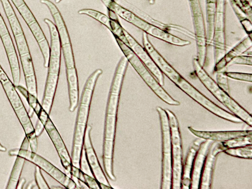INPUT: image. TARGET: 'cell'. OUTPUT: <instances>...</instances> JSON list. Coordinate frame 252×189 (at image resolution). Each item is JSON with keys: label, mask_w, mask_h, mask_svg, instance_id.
<instances>
[{"label": "cell", "mask_w": 252, "mask_h": 189, "mask_svg": "<svg viewBox=\"0 0 252 189\" xmlns=\"http://www.w3.org/2000/svg\"><path fill=\"white\" fill-rule=\"evenodd\" d=\"M128 61L124 55L116 66L111 84L106 108L102 146V161L106 176L116 181L114 172V152L119 101Z\"/></svg>", "instance_id": "1"}, {"label": "cell", "mask_w": 252, "mask_h": 189, "mask_svg": "<svg viewBox=\"0 0 252 189\" xmlns=\"http://www.w3.org/2000/svg\"><path fill=\"white\" fill-rule=\"evenodd\" d=\"M143 45L163 74L192 99L221 118L235 123L243 122L241 119L219 107L197 90L167 61L149 40H145Z\"/></svg>", "instance_id": "2"}, {"label": "cell", "mask_w": 252, "mask_h": 189, "mask_svg": "<svg viewBox=\"0 0 252 189\" xmlns=\"http://www.w3.org/2000/svg\"><path fill=\"white\" fill-rule=\"evenodd\" d=\"M48 8L57 27L65 63L68 86L69 111L74 112L79 101V83L72 44L63 18L56 5L50 0H40Z\"/></svg>", "instance_id": "3"}, {"label": "cell", "mask_w": 252, "mask_h": 189, "mask_svg": "<svg viewBox=\"0 0 252 189\" xmlns=\"http://www.w3.org/2000/svg\"><path fill=\"white\" fill-rule=\"evenodd\" d=\"M102 73V69L98 68L89 76L85 83L79 101L71 155L73 165L79 168H80L84 136L88 126L92 97L97 81Z\"/></svg>", "instance_id": "4"}, {"label": "cell", "mask_w": 252, "mask_h": 189, "mask_svg": "<svg viewBox=\"0 0 252 189\" xmlns=\"http://www.w3.org/2000/svg\"><path fill=\"white\" fill-rule=\"evenodd\" d=\"M9 22L19 55L26 88L37 97V85L32 55L21 25L9 0H0Z\"/></svg>", "instance_id": "5"}, {"label": "cell", "mask_w": 252, "mask_h": 189, "mask_svg": "<svg viewBox=\"0 0 252 189\" xmlns=\"http://www.w3.org/2000/svg\"><path fill=\"white\" fill-rule=\"evenodd\" d=\"M44 22L49 28L50 45L48 71L41 106L48 114L50 115L60 76L62 51L55 24L48 18H45Z\"/></svg>", "instance_id": "6"}, {"label": "cell", "mask_w": 252, "mask_h": 189, "mask_svg": "<svg viewBox=\"0 0 252 189\" xmlns=\"http://www.w3.org/2000/svg\"><path fill=\"white\" fill-rule=\"evenodd\" d=\"M192 64L195 74L208 90L233 114L251 127L252 117L251 113L218 85L204 67L200 64L196 56L192 58Z\"/></svg>", "instance_id": "7"}, {"label": "cell", "mask_w": 252, "mask_h": 189, "mask_svg": "<svg viewBox=\"0 0 252 189\" xmlns=\"http://www.w3.org/2000/svg\"><path fill=\"white\" fill-rule=\"evenodd\" d=\"M113 35L128 62L154 93L160 99L169 105H180V102L173 98L165 91L130 48L117 36Z\"/></svg>", "instance_id": "8"}, {"label": "cell", "mask_w": 252, "mask_h": 189, "mask_svg": "<svg viewBox=\"0 0 252 189\" xmlns=\"http://www.w3.org/2000/svg\"><path fill=\"white\" fill-rule=\"evenodd\" d=\"M0 83L29 141L31 150L36 153L38 148L37 137L35 134L31 117L17 91L15 85L9 78Z\"/></svg>", "instance_id": "9"}, {"label": "cell", "mask_w": 252, "mask_h": 189, "mask_svg": "<svg viewBox=\"0 0 252 189\" xmlns=\"http://www.w3.org/2000/svg\"><path fill=\"white\" fill-rule=\"evenodd\" d=\"M167 114L171 144L172 185L171 189H181L183 168V149L181 133L177 118L169 109H165Z\"/></svg>", "instance_id": "10"}, {"label": "cell", "mask_w": 252, "mask_h": 189, "mask_svg": "<svg viewBox=\"0 0 252 189\" xmlns=\"http://www.w3.org/2000/svg\"><path fill=\"white\" fill-rule=\"evenodd\" d=\"M8 154L9 156H20L37 166L65 189H74L77 188V184L73 179L36 153L20 148L10 149Z\"/></svg>", "instance_id": "11"}, {"label": "cell", "mask_w": 252, "mask_h": 189, "mask_svg": "<svg viewBox=\"0 0 252 189\" xmlns=\"http://www.w3.org/2000/svg\"><path fill=\"white\" fill-rule=\"evenodd\" d=\"M158 113L162 136V174L160 189H170L172 185V155L170 131L165 110L157 107Z\"/></svg>", "instance_id": "12"}, {"label": "cell", "mask_w": 252, "mask_h": 189, "mask_svg": "<svg viewBox=\"0 0 252 189\" xmlns=\"http://www.w3.org/2000/svg\"><path fill=\"white\" fill-rule=\"evenodd\" d=\"M196 46V58L200 64L204 67L207 57L206 28L204 17L199 0H188Z\"/></svg>", "instance_id": "13"}, {"label": "cell", "mask_w": 252, "mask_h": 189, "mask_svg": "<svg viewBox=\"0 0 252 189\" xmlns=\"http://www.w3.org/2000/svg\"><path fill=\"white\" fill-rule=\"evenodd\" d=\"M226 0H217L215 16L212 45L214 49L215 64L226 53Z\"/></svg>", "instance_id": "14"}, {"label": "cell", "mask_w": 252, "mask_h": 189, "mask_svg": "<svg viewBox=\"0 0 252 189\" xmlns=\"http://www.w3.org/2000/svg\"><path fill=\"white\" fill-rule=\"evenodd\" d=\"M44 128L55 147L63 167L71 177L79 178L81 171L80 168L73 165L66 146L50 117L44 124Z\"/></svg>", "instance_id": "15"}, {"label": "cell", "mask_w": 252, "mask_h": 189, "mask_svg": "<svg viewBox=\"0 0 252 189\" xmlns=\"http://www.w3.org/2000/svg\"><path fill=\"white\" fill-rule=\"evenodd\" d=\"M0 38L9 62L13 82L15 86L20 84L21 70L15 47L6 24L0 12Z\"/></svg>", "instance_id": "16"}, {"label": "cell", "mask_w": 252, "mask_h": 189, "mask_svg": "<svg viewBox=\"0 0 252 189\" xmlns=\"http://www.w3.org/2000/svg\"><path fill=\"white\" fill-rule=\"evenodd\" d=\"M92 129V126L88 125L84 136L83 149L86 160L93 177L99 183L108 186H111L100 165L93 147L91 138Z\"/></svg>", "instance_id": "17"}, {"label": "cell", "mask_w": 252, "mask_h": 189, "mask_svg": "<svg viewBox=\"0 0 252 189\" xmlns=\"http://www.w3.org/2000/svg\"><path fill=\"white\" fill-rule=\"evenodd\" d=\"M124 31L128 41V46L155 77L159 84L161 86H163L164 85V75L152 59L147 51L125 28Z\"/></svg>", "instance_id": "18"}, {"label": "cell", "mask_w": 252, "mask_h": 189, "mask_svg": "<svg viewBox=\"0 0 252 189\" xmlns=\"http://www.w3.org/2000/svg\"><path fill=\"white\" fill-rule=\"evenodd\" d=\"M225 148L221 142L213 141L208 150L203 167L199 189H208L212 187V179L216 160L218 155Z\"/></svg>", "instance_id": "19"}, {"label": "cell", "mask_w": 252, "mask_h": 189, "mask_svg": "<svg viewBox=\"0 0 252 189\" xmlns=\"http://www.w3.org/2000/svg\"><path fill=\"white\" fill-rule=\"evenodd\" d=\"M78 13L88 16L96 20L110 30L112 34L117 36L128 46V41L124 31V28L121 25L118 18L111 19L102 12L89 8L80 9L78 11Z\"/></svg>", "instance_id": "20"}, {"label": "cell", "mask_w": 252, "mask_h": 189, "mask_svg": "<svg viewBox=\"0 0 252 189\" xmlns=\"http://www.w3.org/2000/svg\"><path fill=\"white\" fill-rule=\"evenodd\" d=\"M212 142V140L204 139L200 145L193 162L189 189H199L200 178L204 162Z\"/></svg>", "instance_id": "21"}, {"label": "cell", "mask_w": 252, "mask_h": 189, "mask_svg": "<svg viewBox=\"0 0 252 189\" xmlns=\"http://www.w3.org/2000/svg\"><path fill=\"white\" fill-rule=\"evenodd\" d=\"M252 46V37L248 36L233 47L215 64L214 72L221 71L229 65V63L236 57L243 54Z\"/></svg>", "instance_id": "22"}, {"label": "cell", "mask_w": 252, "mask_h": 189, "mask_svg": "<svg viewBox=\"0 0 252 189\" xmlns=\"http://www.w3.org/2000/svg\"><path fill=\"white\" fill-rule=\"evenodd\" d=\"M189 130L196 136L203 139L222 142L239 136L252 134V130L208 132L200 131L188 127Z\"/></svg>", "instance_id": "23"}, {"label": "cell", "mask_w": 252, "mask_h": 189, "mask_svg": "<svg viewBox=\"0 0 252 189\" xmlns=\"http://www.w3.org/2000/svg\"><path fill=\"white\" fill-rule=\"evenodd\" d=\"M202 139L200 138L195 139L189 149L185 162L183 164L181 189H189L193 161L200 145L203 141Z\"/></svg>", "instance_id": "24"}, {"label": "cell", "mask_w": 252, "mask_h": 189, "mask_svg": "<svg viewBox=\"0 0 252 189\" xmlns=\"http://www.w3.org/2000/svg\"><path fill=\"white\" fill-rule=\"evenodd\" d=\"M217 0H205L207 48L212 44L213 27Z\"/></svg>", "instance_id": "25"}, {"label": "cell", "mask_w": 252, "mask_h": 189, "mask_svg": "<svg viewBox=\"0 0 252 189\" xmlns=\"http://www.w3.org/2000/svg\"><path fill=\"white\" fill-rule=\"evenodd\" d=\"M5 189H15L22 172L24 165L26 161L23 158L17 156Z\"/></svg>", "instance_id": "26"}, {"label": "cell", "mask_w": 252, "mask_h": 189, "mask_svg": "<svg viewBox=\"0 0 252 189\" xmlns=\"http://www.w3.org/2000/svg\"><path fill=\"white\" fill-rule=\"evenodd\" d=\"M15 87L16 89L25 97L34 113L37 116H38L44 109L43 108L41 104L39 102L37 97L30 93L27 88L20 84L15 86Z\"/></svg>", "instance_id": "27"}, {"label": "cell", "mask_w": 252, "mask_h": 189, "mask_svg": "<svg viewBox=\"0 0 252 189\" xmlns=\"http://www.w3.org/2000/svg\"><path fill=\"white\" fill-rule=\"evenodd\" d=\"M223 152L232 157L251 160L252 159V144L227 148Z\"/></svg>", "instance_id": "28"}, {"label": "cell", "mask_w": 252, "mask_h": 189, "mask_svg": "<svg viewBox=\"0 0 252 189\" xmlns=\"http://www.w3.org/2000/svg\"><path fill=\"white\" fill-rule=\"evenodd\" d=\"M221 143L225 149L252 144V134L236 137Z\"/></svg>", "instance_id": "29"}, {"label": "cell", "mask_w": 252, "mask_h": 189, "mask_svg": "<svg viewBox=\"0 0 252 189\" xmlns=\"http://www.w3.org/2000/svg\"><path fill=\"white\" fill-rule=\"evenodd\" d=\"M230 5L239 20L244 29L250 27L252 25V20L246 13L240 8L232 0H229Z\"/></svg>", "instance_id": "30"}, {"label": "cell", "mask_w": 252, "mask_h": 189, "mask_svg": "<svg viewBox=\"0 0 252 189\" xmlns=\"http://www.w3.org/2000/svg\"><path fill=\"white\" fill-rule=\"evenodd\" d=\"M84 182L89 189H113L111 186H108L99 183L93 176L83 172Z\"/></svg>", "instance_id": "31"}, {"label": "cell", "mask_w": 252, "mask_h": 189, "mask_svg": "<svg viewBox=\"0 0 252 189\" xmlns=\"http://www.w3.org/2000/svg\"><path fill=\"white\" fill-rule=\"evenodd\" d=\"M224 73L228 78L247 82H252V73L224 71Z\"/></svg>", "instance_id": "32"}, {"label": "cell", "mask_w": 252, "mask_h": 189, "mask_svg": "<svg viewBox=\"0 0 252 189\" xmlns=\"http://www.w3.org/2000/svg\"><path fill=\"white\" fill-rule=\"evenodd\" d=\"M34 181L38 189H49L50 187L44 178L41 169L37 166L34 168Z\"/></svg>", "instance_id": "33"}, {"label": "cell", "mask_w": 252, "mask_h": 189, "mask_svg": "<svg viewBox=\"0 0 252 189\" xmlns=\"http://www.w3.org/2000/svg\"><path fill=\"white\" fill-rule=\"evenodd\" d=\"M216 73V82L221 89L229 94L230 89L228 84V78L225 75L224 71H220Z\"/></svg>", "instance_id": "34"}, {"label": "cell", "mask_w": 252, "mask_h": 189, "mask_svg": "<svg viewBox=\"0 0 252 189\" xmlns=\"http://www.w3.org/2000/svg\"><path fill=\"white\" fill-rule=\"evenodd\" d=\"M232 65H241L250 66L252 65V54L243 55L242 54L235 58L229 63L228 66Z\"/></svg>", "instance_id": "35"}, {"label": "cell", "mask_w": 252, "mask_h": 189, "mask_svg": "<svg viewBox=\"0 0 252 189\" xmlns=\"http://www.w3.org/2000/svg\"><path fill=\"white\" fill-rule=\"evenodd\" d=\"M241 8L252 20V9L251 2L248 0H232Z\"/></svg>", "instance_id": "36"}, {"label": "cell", "mask_w": 252, "mask_h": 189, "mask_svg": "<svg viewBox=\"0 0 252 189\" xmlns=\"http://www.w3.org/2000/svg\"><path fill=\"white\" fill-rule=\"evenodd\" d=\"M34 129L35 134L38 137L41 135L45 130L44 125L40 120L37 119L35 125L34 126Z\"/></svg>", "instance_id": "37"}, {"label": "cell", "mask_w": 252, "mask_h": 189, "mask_svg": "<svg viewBox=\"0 0 252 189\" xmlns=\"http://www.w3.org/2000/svg\"><path fill=\"white\" fill-rule=\"evenodd\" d=\"M25 189H38L35 181H31L25 187Z\"/></svg>", "instance_id": "38"}, {"label": "cell", "mask_w": 252, "mask_h": 189, "mask_svg": "<svg viewBox=\"0 0 252 189\" xmlns=\"http://www.w3.org/2000/svg\"><path fill=\"white\" fill-rule=\"evenodd\" d=\"M26 183V180L25 178H20L17 186V189H23Z\"/></svg>", "instance_id": "39"}, {"label": "cell", "mask_w": 252, "mask_h": 189, "mask_svg": "<svg viewBox=\"0 0 252 189\" xmlns=\"http://www.w3.org/2000/svg\"><path fill=\"white\" fill-rule=\"evenodd\" d=\"M12 2L17 8L20 5L26 3L24 0H11Z\"/></svg>", "instance_id": "40"}, {"label": "cell", "mask_w": 252, "mask_h": 189, "mask_svg": "<svg viewBox=\"0 0 252 189\" xmlns=\"http://www.w3.org/2000/svg\"><path fill=\"white\" fill-rule=\"evenodd\" d=\"M6 150L7 149L6 147L3 146L0 142V151L2 152H5L6 151Z\"/></svg>", "instance_id": "41"}, {"label": "cell", "mask_w": 252, "mask_h": 189, "mask_svg": "<svg viewBox=\"0 0 252 189\" xmlns=\"http://www.w3.org/2000/svg\"><path fill=\"white\" fill-rule=\"evenodd\" d=\"M156 0H148L149 4L153 5L155 3Z\"/></svg>", "instance_id": "42"}, {"label": "cell", "mask_w": 252, "mask_h": 189, "mask_svg": "<svg viewBox=\"0 0 252 189\" xmlns=\"http://www.w3.org/2000/svg\"><path fill=\"white\" fill-rule=\"evenodd\" d=\"M62 0H55V2L56 3H59L61 1H62Z\"/></svg>", "instance_id": "43"}, {"label": "cell", "mask_w": 252, "mask_h": 189, "mask_svg": "<svg viewBox=\"0 0 252 189\" xmlns=\"http://www.w3.org/2000/svg\"><path fill=\"white\" fill-rule=\"evenodd\" d=\"M248 0L250 1V0Z\"/></svg>", "instance_id": "44"}]
</instances>
